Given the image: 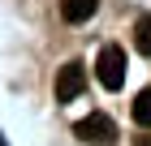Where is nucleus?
I'll return each instance as SVG.
<instances>
[{"instance_id": "20e7f679", "label": "nucleus", "mask_w": 151, "mask_h": 146, "mask_svg": "<svg viewBox=\"0 0 151 146\" xmlns=\"http://www.w3.org/2000/svg\"><path fill=\"white\" fill-rule=\"evenodd\" d=\"M95 9H99V0H60L65 22H86V17H95Z\"/></svg>"}, {"instance_id": "423d86ee", "label": "nucleus", "mask_w": 151, "mask_h": 146, "mask_svg": "<svg viewBox=\"0 0 151 146\" xmlns=\"http://www.w3.org/2000/svg\"><path fill=\"white\" fill-rule=\"evenodd\" d=\"M129 112H134V120H138L142 129H151V90H142L138 99H134V108H129Z\"/></svg>"}, {"instance_id": "f257e3e1", "label": "nucleus", "mask_w": 151, "mask_h": 146, "mask_svg": "<svg viewBox=\"0 0 151 146\" xmlns=\"http://www.w3.org/2000/svg\"><path fill=\"white\" fill-rule=\"evenodd\" d=\"M125 73H129L125 52H121L116 43H108L104 52H99V60H95V78H99V86H104V90H121V86H125Z\"/></svg>"}, {"instance_id": "39448f33", "label": "nucleus", "mask_w": 151, "mask_h": 146, "mask_svg": "<svg viewBox=\"0 0 151 146\" xmlns=\"http://www.w3.org/2000/svg\"><path fill=\"white\" fill-rule=\"evenodd\" d=\"M134 47H138L142 56H151V13L138 17V26H134Z\"/></svg>"}, {"instance_id": "7ed1b4c3", "label": "nucleus", "mask_w": 151, "mask_h": 146, "mask_svg": "<svg viewBox=\"0 0 151 146\" xmlns=\"http://www.w3.org/2000/svg\"><path fill=\"white\" fill-rule=\"evenodd\" d=\"M86 90V65L82 60H69V65L56 69V103H73Z\"/></svg>"}, {"instance_id": "0eeeda50", "label": "nucleus", "mask_w": 151, "mask_h": 146, "mask_svg": "<svg viewBox=\"0 0 151 146\" xmlns=\"http://www.w3.org/2000/svg\"><path fill=\"white\" fill-rule=\"evenodd\" d=\"M134 146H151V137H138V142H134Z\"/></svg>"}, {"instance_id": "f03ea898", "label": "nucleus", "mask_w": 151, "mask_h": 146, "mask_svg": "<svg viewBox=\"0 0 151 146\" xmlns=\"http://www.w3.org/2000/svg\"><path fill=\"white\" fill-rule=\"evenodd\" d=\"M73 133H78V142H86V146H108V142H116V125H112V116L91 112V116H82V120L73 125Z\"/></svg>"}]
</instances>
